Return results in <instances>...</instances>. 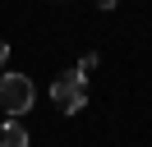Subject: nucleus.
Segmentation results:
<instances>
[{
  "label": "nucleus",
  "instance_id": "2",
  "mask_svg": "<svg viewBox=\"0 0 152 147\" xmlns=\"http://www.w3.org/2000/svg\"><path fill=\"white\" fill-rule=\"evenodd\" d=\"M51 101H56L65 115H78V110L88 106V83L78 78L74 69H65V74H56V83H51Z\"/></svg>",
  "mask_w": 152,
  "mask_h": 147
},
{
  "label": "nucleus",
  "instance_id": "3",
  "mask_svg": "<svg viewBox=\"0 0 152 147\" xmlns=\"http://www.w3.org/2000/svg\"><path fill=\"white\" fill-rule=\"evenodd\" d=\"M0 147H28V124L23 119H5L0 124Z\"/></svg>",
  "mask_w": 152,
  "mask_h": 147
},
{
  "label": "nucleus",
  "instance_id": "4",
  "mask_svg": "<svg viewBox=\"0 0 152 147\" xmlns=\"http://www.w3.org/2000/svg\"><path fill=\"white\" fill-rule=\"evenodd\" d=\"M97 64H102V55H83V60H78V69H74V74H78V78H88V74H92Z\"/></svg>",
  "mask_w": 152,
  "mask_h": 147
},
{
  "label": "nucleus",
  "instance_id": "5",
  "mask_svg": "<svg viewBox=\"0 0 152 147\" xmlns=\"http://www.w3.org/2000/svg\"><path fill=\"white\" fill-rule=\"evenodd\" d=\"M10 60V41H5V37H0V64Z\"/></svg>",
  "mask_w": 152,
  "mask_h": 147
},
{
  "label": "nucleus",
  "instance_id": "1",
  "mask_svg": "<svg viewBox=\"0 0 152 147\" xmlns=\"http://www.w3.org/2000/svg\"><path fill=\"white\" fill-rule=\"evenodd\" d=\"M32 101H37V92H32L28 74H5V78H0V115L23 119L32 110Z\"/></svg>",
  "mask_w": 152,
  "mask_h": 147
},
{
  "label": "nucleus",
  "instance_id": "6",
  "mask_svg": "<svg viewBox=\"0 0 152 147\" xmlns=\"http://www.w3.org/2000/svg\"><path fill=\"white\" fill-rule=\"evenodd\" d=\"M115 5H120V0H97V9H115Z\"/></svg>",
  "mask_w": 152,
  "mask_h": 147
}]
</instances>
